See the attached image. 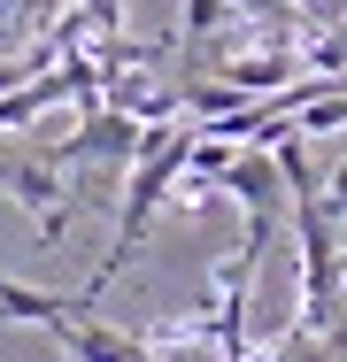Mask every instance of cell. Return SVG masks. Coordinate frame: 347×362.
<instances>
[{"mask_svg":"<svg viewBox=\"0 0 347 362\" xmlns=\"http://www.w3.org/2000/svg\"><path fill=\"white\" fill-rule=\"evenodd\" d=\"M69 93V70L55 62V70H39V77H23L16 93H0V132H23V124H39L55 100Z\"/></svg>","mask_w":347,"mask_h":362,"instance_id":"3957f363","label":"cell"},{"mask_svg":"<svg viewBox=\"0 0 347 362\" xmlns=\"http://www.w3.org/2000/svg\"><path fill=\"white\" fill-rule=\"evenodd\" d=\"M147 146V124H132L124 108H85V124L55 146V170H77V162H139Z\"/></svg>","mask_w":347,"mask_h":362,"instance_id":"6da1fadb","label":"cell"},{"mask_svg":"<svg viewBox=\"0 0 347 362\" xmlns=\"http://www.w3.org/2000/svg\"><path fill=\"white\" fill-rule=\"evenodd\" d=\"M47 332H55L77 362H154V347H147V339L108 332V324H93V316H62V324H47Z\"/></svg>","mask_w":347,"mask_h":362,"instance_id":"7a4b0ae2","label":"cell"},{"mask_svg":"<svg viewBox=\"0 0 347 362\" xmlns=\"http://www.w3.org/2000/svg\"><path fill=\"white\" fill-rule=\"evenodd\" d=\"M293 8H301V16H340L347 0H293Z\"/></svg>","mask_w":347,"mask_h":362,"instance_id":"ba28073f","label":"cell"},{"mask_svg":"<svg viewBox=\"0 0 347 362\" xmlns=\"http://www.w3.org/2000/svg\"><path fill=\"white\" fill-rule=\"evenodd\" d=\"M224 8H232V0H186V39H208V31L224 23Z\"/></svg>","mask_w":347,"mask_h":362,"instance_id":"277c9868","label":"cell"},{"mask_svg":"<svg viewBox=\"0 0 347 362\" xmlns=\"http://www.w3.org/2000/svg\"><path fill=\"white\" fill-rule=\"evenodd\" d=\"M278 362H324V339H309V332H301L293 347H278Z\"/></svg>","mask_w":347,"mask_h":362,"instance_id":"52a82bcc","label":"cell"},{"mask_svg":"<svg viewBox=\"0 0 347 362\" xmlns=\"http://www.w3.org/2000/svg\"><path fill=\"white\" fill-rule=\"evenodd\" d=\"M340 293H347V278H340Z\"/></svg>","mask_w":347,"mask_h":362,"instance_id":"9c48e42d","label":"cell"},{"mask_svg":"<svg viewBox=\"0 0 347 362\" xmlns=\"http://www.w3.org/2000/svg\"><path fill=\"white\" fill-rule=\"evenodd\" d=\"M324 216H347V162L324 177Z\"/></svg>","mask_w":347,"mask_h":362,"instance_id":"8992f818","label":"cell"},{"mask_svg":"<svg viewBox=\"0 0 347 362\" xmlns=\"http://www.w3.org/2000/svg\"><path fill=\"white\" fill-rule=\"evenodd\" d=\"M239 16H271V23H301V8L293 0H232Z\"/></svg>","mask_w":347,"mask_h":362,"instance_id":"5b68a950","label":"cell"}]
</instances>
